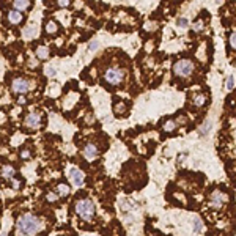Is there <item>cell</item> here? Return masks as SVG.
Returning <instances> with one entry per match:
<instances>
[{
    "label": "cell",
    "instance_id": "obj_16",
    "mask_svg": "<svg viewBox=\"0 0 236 236\" xmlns=\"http://www.w3.org/2000/svg\"><path fill=\"white\" fill-rule=\"evenodd\" d=\"M194 230H195V233H201L203 231V222H201V219H198V217L194 219Z\"/></svg>",
    "mask_w": 236,
    "mask_h": 236
},
{
    "label": "cell",
    "instance_id": "obj_14",
    "mask_svg": "<svg viewBox=\"0 0 236 236\" xmlns=\"http://www.w3.org/2000/svg\"><path fill=\"white\" fill-rule=\"evenodd\" d=\"M57 190H58V195H60V197H68V195H69V186L65 184V183H63V184H58V186H57Z\"/></svg>",
    "mask_w": 236,
    "mask_h": 236
},
{
    "label": "cell",
    "instance_id": "obj_6",
    "mask_svg": "<svg viewBox=\"0 0 236 236\" xmlns=\"http://www.w3.org/2000/svg\"><path fill=\"white\" fill-rule=\"evenodd\" d=\"M227 200H228V197H227L225 194H222L220 190H212V194H211V206H212L214 209H220L222 205H223Z\"/></svg>",
    "mask_w": 236,
    "mask_h": 236
},
{
    "label": "cell",
    "instance_id": "obj_9",
    "mask_svg": "<svg viewBox=\"0 0 236 236\" xmlns=\"http://www.w3.org/2000/svg\"><path fill=\"white\" fill-rule=\"evenodd\" d=\"M98 154H99V150H98V147H96L94 143H87V145L83 147V156H85L88 161L94 159Z\"/></svg>",
    "mask_w": 236,
    "mask_h": 236
},
{
    "label": "cell",
    "instance_id": "obj_25",
    "mask_svg": "<svg viewBox=\"0 0 236 236\" xmlns=\"http://www.w3.org/2000/svg\"><path fill=\"white\" fill-rule=\"evenodd\" d=\"M230 46H231L233 49H236V33H233V35L230 36Z\"/></svg>",
    "mask_w": 236,
    "mask_h": 236
},
{
    "label": "cell",
    "instance_id": "obj_8",
    "mask_svg": "<svg viewBox=\"0 0 236 236\" xmlns=\"http://www.w3.org/2000/svg\"><path fill=\"white\" fill-rule=\"evenodd\" d=\"M40 123H41V115H38V113H29L24 120V125L30 129H36L40 126Z\"/></svg>",
    "mask_w": 236,
    "mask_h": 236
},
{
    "label": "cell",
    "instance_id": "obj_12",
    "mask_svg": "<svg viewBox=\"0 0 236 236\" xmlns=\"http://www.w3.org/2000/svg\"><path fill=\"white\" fill-rule=\"evenodd\" d=\"M8 19H10L11 24H19V22L22 21V14L14 10V11H10V13H8Z\"/></svg>",
    "mask_w": 236,
    "mask_h": 236
},
{
    "label": "cell",
    "instance_id": "obj_24",
    "mask_svg": "<svg viewBox=\"0 0 236 236\" xmlns=\"http://www.w3.org/2000/svg\"><path fill=\"white\" fill-rule=\"evenodd\" d=\"M233 87H234V77L230 76V77L227 79V90H233Z\"/></svg>",
    "mask_w": 236,
    "mask_h": 236
},
{
    "label": "cell",
    "instance_id": "obj_27",
    "mask_svg": "<svg viewBox=\"0 0 236 236\" xmlns=\"http://www.w3.org/2000/svg\"><path fill=\"white\" fill-rule=\"evenodd\" d=\"M57 198H58V197H57L55 194H47V200H49V201H57Z\"/></svg>",
    "mask_w": 236,
    "mask_h": 236
},
{
    "label": "cell",
    "instance_id": "obj_3",
    "mask_svg": "<svg viewBox=\"0 0 236 236\" xmlns=\"http://www.w3.org/2000/svg\"><path fill=\"white\" fill-rule=\"evenodd\" d=\"M173 72L180 77H187L194 72V63L187 58H183V60H178L175 65H173Z\"/></svg>",
    "mask_w": 236,
    "mask_h": 236
},
{
    "label": "cell",
    "instance_id": "obj_17",
    "mask_svg": "<svg viewBox=\"0 0 236 236\" xmlns=\"http://www.w3.org/2000/svg\"><path fill=\"white\" fill-rule=\"evenodd\" d=\"M46 32H47V33H55V32H57V24H55L54 21L46 22Z\"/></svg>",
    "mask_w": 236,
    "mask_h": 236
},
{
    "label": "cell",
    "instance_id": "obj_15",
    "mask_svg": "<svg viewBox=\"0 0 236 236\" xmlns=\"http://www.w3.org/2000/svg\"><path fill=\"white\" fill-rule=\"evenodd\" d=\"M211 126H212V125H211V121H209V120H206V121L201 125V128H200V134H201V136H206V134L211 131Z\"/></svg>",
    "mask_w": 236,
    "mask_h": 236
},
{
    "label": "cell",
    "instance_id": "obj_19",
    "mask_svg": "<svg viewBox=\"0 0 236 236\" xmlns=\"http://www.w3.org/2000/svg\"><path fill=\"white\" fill-rule=\"evenodd\" d=\"M175 128H176V121H173V120H169V121L164 125V131H167V132L173 131Z\"/></svg>",
    "mask_w": 236,
    "mask_h": 236
},
{
    "label": "cell",
    "instance_id": "obj_32",
    "mask_svg": "<svg viewBox=\"0 0 236 236\" xmlns=\"http://www.w3.org/2000/svg\"><path fill=\"white\" fill-rule=\"evenodd\" d=\"M0 236H7V231H2V233H0Z\"/></svg>",
    "mask_w": 236,
    "mask_h": 236
},
{
    "label": "cell",
    "instance_id": "obj_23",
    "mask_svg": "<svg viewBox=\"0 0 236 236\" xmlns=\"http://www.w3.org/2000/svg\"><path fill=\"white\" fill-rule=\"evenodd\" d=\"M46 76H49V77H54L55 74H57V71H55V68L54 66H46Z\"/></svg>",
    "mask_w": 236,
    "mask_h": 236
},
{
    "label": "cell",
    "instance_id": "obj_22",
    "mask_svg": "<svg viewBox=\"0 0 236 236\" xmlns=\"http://www.w3.org/2000/svg\"><path fill=\"white\" fill-rule=\"evenodd\" d=\"M203 21H197V22H194V25H192V29H194V32H201L203 30Z\"/></svg>",
    "mask_w": 236,
    "mask_h": 236
},
{
    "label": "cell",
    "instance_id": "obj_5",
    "mask_svg": "<svg viewBox=\"0 0 236 236\" xmlns=\"http://www.w3.org/2000/svg\"><path fill=\"white\" fill-rule=\"evenodd\" d=\"M11 88H13L14 93L25 94V93L30 90V80H29V79H24V77H16V79L11 82Z\"/></svg>",
    "mask_w": 236,
    "mask_h": 236
},
{
    "label": "cell",
    "instance_id": "obj_20",
    "mask_svg": "<svg viewBox=\"0 0 236 236\" xmlns=\"http://www.w3.org/2000/svg\"><path fill=\"white\" fill-rule=\"evenodd\" d=\"M205 99H206V98H205L203 94H198V96L194 98V104H195L197 107H201V105L205 104Z\"/></svg>",
    "mask_w": 236,
    "mask_h": 236
},
{
    "label": "cell",
    "instance_id": "obj_29",
    "mask_svg": "<svg viewBox=\"0 0 236 236\" xmlns=\"http://www.w3.org/2000/svg\"><path fill=\"white\" fill-rule=\"evenodd\" d=\"M154 29H156V24H154V22H151V24L147 25V30H154Z\"/></svg>",
    "mask_w": 236,
    "mask_h": 236
},
{
    "label": "cell",
    "instance_id": "obj_1",
    "mask_svg": "<svg viewBox=\"0 0 236 236\" xmlns=\"http://www.w3.org/2000/svg\"><path fill=\"white\" fill-rule=\"evenodd\" d=\"M40 220L32 214H24L18 220V230L25 236H35L40 231Z\"/></svg>",
    "mask_w": 236,
    "mask_h": 236
},
{
    "label": "cell",
    "instance_id": "obj_7",
    "mask_svg": "<svg viewBox=\"0 0 236 236\" xmlns=\"http://www.w3.org/2000/svg\"><path fill=\"white\" fill-rule=\"evenodd\" d=\"M69 178H71V181H72V184L74 186H77V187H80L82 184H83V181H85V175H83V172L80 170V169H71V172H69Z\"/></svg>",
    "mask_w": 236,
    "mask_h": 236
},
{
    "label": "cell",
    "instance_id": "obj_13",
    "mask_svg": "<svg viewBox=\"0 0 236 236\" xmlns=\"http://www.w3.org/2000/svg\"><path fill=\"white\" fill-rule=\"evenodd\" d=\"M36 57H38L40 60H46V58L49 57V49H47L46 46H40V47L36 49Z\"/></svg>",
    "mask_w": 236,
    "mask_h": 236
},
{
    "label": "cell",
    "instance_id": "obj_21",
    "mask_svg": "<svg viewBox=\"0 0 236 236\" xmlns=\"http://www.w3.org/2000/svg\"><path fill=\"white\" fill-rule=\"evenodd\" d=\"M176 25H178V27H187V25H189V21H187L186 18H178V19H176Z\"/></svg>",
    "mask_w": 236,
    "mask_h": 236
},
{
    "label": "cell",
    "instance_id": "obj_31",
    "mask_svg": "<svg viewBox=\"0 0 236 236\" xmlns=\"http://www.w3.org/2000/svg\"><path fill=\"white\" fill-rule=\"evenodd\" d=\"M18 102H19V104H25V99H24V98H19V101H18Z\"/></svg>",
    "mask_w": 236,
    "mask_h": 236
},
{
    "label": "cell",
    "instance_id": "obj_4",
    "mask_svg": "<svg viewBox=\"0 0 236 236\" xmlns=\"http://www.w3.org/2000/svg\"><path fill=\"white\" fill-rule=\"evenodd\" d=\"M104 79H105V82H109V83H112V85H118V83H121V80L125 79V72L120 69V68H109V69H105V72H104Z\"/></svg>",
    "mask_w": 236,
    "mask_h": 236
},
{
    "label": "cell",
    "instance_id": "obj_18",
    "mask_svg": "<svg viewBox=\"0 0 236 236\" xmlns=\"http://www.w3.org/2000/svg\"><path fill=\"white\" fill-rule=\"evenodd\" d=\"M35 32H36L35 25L25 27V30H24V36H25V38H30V36H33V35H35Z\"/></svg>",
    "mask_w": 236,
    "mask_h": 236
},
{
    "label": "cell",
    "instance_id": "obj_30",
    "mask_svg": "<svg viewBox=\"0 0 236 236\" xmlns=\"http://www.w3.org/2000/svg\"><path fill=\"white\" fill-rule=\"evenodd\" d=\"M58 5H60V7H65V8H66V7H69V2H66V0H63V2H58Z\"/></svg>",
    "mask_w": 236,
    "mask_h": 236
},
{
    "label": "cell",
    "instance_id": "obj_2",
    "mask_svg": "<svg viewBox=\"0 0 236 236\" xmlns=\"http://www.w3.org/2000/svg\"><path fill=\"white\" fill-rule=\"evenodd\" d=\"M76 212L85 219V220H91L94 216V203L91 200H79L76 203Z\"/></svg>",
    "mask_w": 236,
    "mask_h": 236
},
{
    "label": "cell",
    "instance_id": "obj_10",
    "mask_svg": "<svg viewBox=\"0 0 236 236\" xmlns=\"http://www.w3.org/2000/svg\"><path fill=\"white\" fill-rule=\"evenodd\" d=\"M13 7H14V10L16 11H25V10H29L30 7H32V2H25V0H18V2H14L13 3Z\"/></svg>",
    "mask_w": 236,
    "mask_h": 236
},
{
    "label": "cell",
    "instance_id": "obj_11",
    "mask_svg": "<svg viewBox=\"0 0 236 236\" xmlns=\"http://www.w3.org/2000/svg\"><path fill=\"white\" fill-rule=\"evenodd\" d=\"M14 175H16V170L13 169V165H5V167L2 169V176H3V178L11 180Z\"/></svg>",
    "mask_w": 236,
    "mask_h": 236
},
{
    "label": "cell",
    "instance_id": "obj_26",
    "mask_svg": "<svg viewBox=\"0 0 236 236\" xmlns=\"http://www.w3.org/2000/svg\"><path fill=\"white\" fill-rule=\"evenodd\" d=\"M98 46H99V43H98V41H91V43H88V49H90V51L98 49Z\"/></svg>",
    "mask_w": 236,
    "mask_h": 236
},
{
    "label": "cell",
    "instance_id": "obj_28",
    "mask_svg": "<svg viewBox=\"0 0 236 236\" xmlns=\"http://www.w3.org/2000/svg\"><path fill=\"white\" fill-rule=\"evenodd\" d=\"M21 156H22L24 159H29V158H30V151H29V150H24V151L21 153Z\"/></svg>",
    "mask_w": 236,
    "mask_h": 236
}]
</instances>
